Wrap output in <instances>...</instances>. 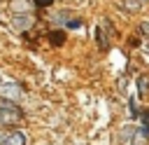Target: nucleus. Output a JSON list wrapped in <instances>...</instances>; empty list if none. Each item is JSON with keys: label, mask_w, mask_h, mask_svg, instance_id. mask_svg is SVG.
I'll return each instance as SVG.
<instances>
[{"label": "nucleus", "mask_w": 149, "mask_h": 145, "mask_svg": "<svg viewBox=\"0 0 149 145\" xmlns=\"http://www.w3.org/2000/svg\"><path fill=\"white\" fill-rule=\"evenodd\" d=\"M98 44H100L102 49H107V47H109V40H107V33L102 30V26L98 28Z\"/></svg>", "instance_id": "7"}, {"label": "nucleus", "mask_w": 149, "mask_h": 145, "mask_svg": "<svg viewBox=\"0 0 149 145\" xmlns=\"http://www.w3.org/2000/svg\"><path fill=\"white\" fill-rule=\"evenodd\" d=\"M81 26V21L79 19H72V21H68V28H79Z\"/></svg>", "instance_id": "10"}, {"label": "nucleus", "mask_w": 149, "mask_h": 145, "mask_svg": "<svg viewBox=\"0 0 149 145\" xmlns=\"http://www.w3.org/2000/svg\"><path fill=\"white\" fill-rule=\"evenodd\" d=\"M147 91H149V77L142 75V77L137 80V94H140V96H147Z\"/></svg>", "instance_id": "6"}, {"label": "nucleus", "mask_w": 149, "mask_h": 145, "mask_svg": "<svg viewBox=\"0 0 149 145\" xmlns=\"http://www.w3.org/2000/svg\"><path fill=\"white\" fill-rule=\"evenodd\" d=\"M19 119H21V110H16V108L9 105V103H2V105H0V126L19 124Z\"/></svg>", "instance_id": "1"}, {"label": "nucleus", "mask_w": 149, "mask_h": 145, "mask_svg": "<svg viewBox=\"0 0 149 145\" xmlns=\"http://www.w3.org/2000/svg\"><path fill=\"white\" fill-rule=\"evenodd\" d=\"M0 96L9 98V101H19L23 96V91H21V87L16 82H5V84H0Z\"/></svg>", "instance_id": "3"}, {"label": "nucleus", "mask_w": 149, "mask_h": 145, "mask_svg": "<svg viewBox=\"0 0 149 145\" xmlns=\"http://www.w3.org/2000/svg\"><path fill=\"white\" fill-rule=\"evenodd\" d=\"M142 2H144V0H142Z\"/></svg>", "instance_id": "13"}, {"label": "nucleus", "mask_w": 149, "mask_h": 145, "mask_svg": "<svg viewBox=\"0 0 149 145\" xmlns=\"http://www.w3.org/2000/svg\"><path fill=\"white\" fill-rule=\"evenodd\" d=\"M37 2H40V5H49L51 0H37Z\"/></svg>", "instance_id": "12"}, {"label": "nucleus", "mask_w": 149, "mask_h": 145, "mask_svg": "<svg viewBox=\"0 0 149 145\" xmlns=\"http://www.w3.org/2000/svg\"><path fill=\"white\" fill-rule=\"evenodd\" d=\"M51 42L54 44H61L63 42V33H51Z\"/></svg>", "instance_id": "9"}, {"label": "nucleus", "mask_w": 149, "mask_h": 145, "mask_svg": "<svg viewBox=\"0 0 149 145\" xmlns=\"http://www.w3.org/2000/svg\"><path fill=\"white\" fill-rule=\"evenodd\" d=\"M0 145H26V133L23 131H12L9 136H5V140Z\"/></svg>", "instance_id": "5"}, {"label": "nucleus", "mask_w": 149, "mask_h": 145, "mask_svg": "<svg viewBox=\"0 0 149 145\" xmlns=\"http://www.w3.org/2000/svg\"><path fill=\"white\" fill-rule=\"evenodd\" d=\"M9 12L14 16H28L33 12V0H9Z\"/></svg>", "instance_id": "2"}, {"label": "nucleus", "mask_w": 149, "mask_h": 145, "mask_svg": "<svg viewBox=\"0 0 149 145\" xmlns=\"http://www.w3.org/2000/svg\"><path fill=\"white\" fill-rule=\"evenodd\" d=\"M121 5H123L126 9H140V0H137V2H135V0H123Z\"/></svg>", "instance_id": "8"}, {"label": "nucleus", "mask_w": 149, "mask_h": 145, "mask_svg": "<svg viewBox=\"0 0 149 145\" xmlns=\"http://www.w3.org/2000/svg\"><path fill=\"white\" fill-rule=\"evenodd\" d=\"M30 26H33V16H30V14H28V16H14V19H12V28H14L16 33H26Z\"/></svg>", "instance_id": "4"}, {"label": "nucleus", "mask_w": 149, "mask_h": 145, "mask_svg": "<svg viewBox=\"0 0 149 145\" xmlns=\"http://www.w3.org/2000/svg\"><path fill=\"white\" fill-rule=\"evenodd\" d=\"M140 30H142L144 35H149V21H142V23H140Z\"/></svg>", "instance_id": "11"}]
</instances>
